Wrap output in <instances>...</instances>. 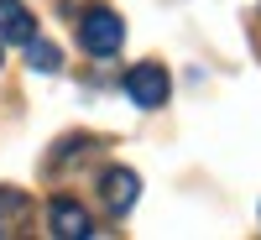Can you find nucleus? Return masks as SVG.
Listing matches in <instances>:
<instances>
[{
    "mask_svg": "<svg viewBox=\"0 0 261 240\" xmlns=\"http://www.w3.org/2000/svg\"><path fill=\"white\" fill-rule=\"evenodd\" d=\"M120 84H125V99L136 104V110H162V104H167V89H172L162 63H136V68H125Z\"/></svg>",
    "mask_w": 261,
    "mask_h": 240,
    "instance_id": "nucleus-2",
    "label": "nucleus"
},
{
    "mask_svg": "<svg viewBox=\"0 0 261 240\" xmlns=\"http://www.w3.org/2000/svg\"><path fill=\"white\" fill-rule=\"evenodd\" d=\"M27 63H32L37 73H58V68H63V52L53 47V42H42V37H32V42H27Z\"/></svg>",
    "mask_w": 261,
    "mask_h": 240,
    "instance_id": "nucleus-7",
    "label": "nucleus"
},
{
    "mask_svg": "<svg viewBox=\"0 0 261 240\" xmlns=\"http://www.w3.org/2000/svg\"><path fill=\"white\" fill-rule=\"evenodd\" d=\"M37 37V21H32V11L21 6V0H0V42H27Z\"/></svg>",
    "mask_w": 261,
    "mask_h": 240,
    "instance_id": "nucleus-4",
    "label": "nucleus"
},
{
    "mask_svg": "<svg viewBox=\"0 0 261 240\" xmlns=\"http://www.w3.org/2000/svg\"><path fill=\"white\" fill-rule=\"evenodd\" d=\"M47 225H53V235H58V240H84V235H94V230H89V214H84L73 199H53Z\"/></svg>",
    "mask_w": 261,
    "mask_h": 240,
    "instance_id": "nucleus-3",
    "label": "nucleus"
},
{
    "mask_svg": "<svg viewBox=\"0 0 261 240\" xmlns=\"http://www.w3.org/2000/svg\"><path fill=\"white\" fill-rule=\"evenodd\" d=\"M32 214V199L21 188H0V235H16Z\"/></svg>",
    "mask_w": 261,
    "mask_h": 240,
    "instance_id": "nucleus-6",
    "label": "nucleus"
},
{
    "mask_svg": "<svg viewBox=\"0 0 261 240\" xmlns=\"http://www.w3.org/2000/svg\"><path fill=\"white\" fill-rule=\"evenodd\" d=\"M120 42H125V21H120L115 11L94 6L89 16L79 21V47H84V52H94V58H110V52H120Z\"/></svg>",
    "mask_w": 261,
    "mask_h": 240,
    "instance_id": "nucleus-1",
    "label": "nucleus"
},
{
    "mask_svg": "<svg viewBox=\"0 0 261 240\" xmlns=\"http://www.w3.org/2000/svg\"><path fill=\"white\" fill-rule=\"evenodd\" d=\"M0 63H6V58H0Z\"/></svg>",
    "mask_w": 261,
    "mask_h": 240,
    "instance_id": "nucleus-8",
    "label": "nucleus"
},
{
    "mask_svg": "<svg viewBox=\"0 0 261 240\" xmlns=\"http://www.w3.org/2000/svg\"><path fill=\"white\" fill-rule=\"evenodd\" d=\"M105 204H110L115 214H125L130 204H136V172L130 167H110L105 172Z\"/></svg>",
    "mask_w": 261,
    "mask_h": 240,
    "instance_id": "nucleus-5",
    "label": "nucleus"
}]
</instances>
